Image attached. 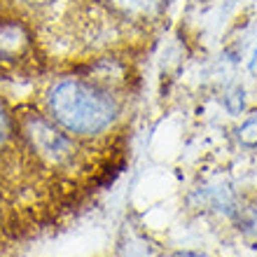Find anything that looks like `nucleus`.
<instances>
[{"label": "nucleus", "mask_w": 257, "mask_h": 257, "mask_svg": "<svg viewBox=\"0 0 257 257\" xmlns=\"http://www.w3.org/2000/svg\"><path fill=\"white\" fill-rule=\"evenodd\" d=\"M26 28L17 21H0V61H14L17 56H24L28 49Z\"/></svg>", "instance_id": "nucleus-3"}, {"label": "nucleus", "mask_w": 257, "mask_h": 257, "mask_svg": "<svg viewBox=\"0 0 257 257\" xmlns=\"http://www.w3.org/2000/svg\"><path fill=\"white\" fill-rule=\"evenodd\" d=\"M49 115L66 134L101 136L117 117V103L110 91L84 80H61L49 89Z\"/></svg>", "instance_id": "nucleus-1"}, {"label": "nucleus", "mask_w": 257, "mask_h": 257, "mask_svg": "<svg viewBox=\"0 0 257 257\" xmlns=\"http://www.w3.org/2000/svg\"><path fill=\"white\" fill-rule=\"evenodd\" d=\"M26 136L33 150L45 159V162L54 164V166H68L75 159V145L73 141L63 134V128L52 124L45 117H33L28 119Z\"/></svg>", "instance_id": "nucleus-2"}, {"label": "nucleus", "mask_w": 257, "mask_h": 257, "mask_svg": "<svg viewBox=\"0 0 257 257\" xmlns=\"http://www.w3.org/2000/svg\"><path fill=\"white\" fill-rule=\"evenodd\" d=\"M110 3L126 14H150L159 7L162 0H110Z\"/></svg>", "instance_id": "nucleus-4"}, {"label": "nucleus", "mask_w": 257, "mask_h": 257, "mask_svg": "<svg viewBox=\"0 0 257 257\" xmlns=\"http://www.w3.org/2000/svg\"><path fill=\"white\" fill-rule=\"evenodd\" d=\"M12 131H14V122H12V117H10V110L5 108V103L0 101V148L10 141Z\"/></svg>", "instance_id": "nucleus-5"}, {"label": "nucleus", "mask_w": 257, "mask_h": 257, "mask_svg": "<svg viewBox=\"0 0 257 257\" xmlns=\"http://www.w3.org/2000/svg\"><path fill=\"white\" fill-rule=\"evenodd\" d=\"M252 73H257V52H255V59H252Z\"/></svg>", "instance_id": "nucleus-6"}]
</instances>
